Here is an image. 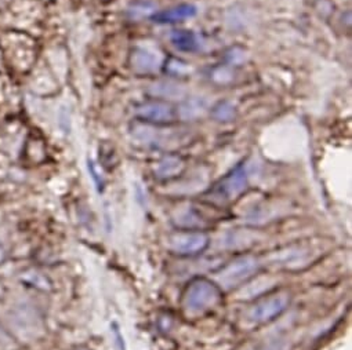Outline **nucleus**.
<instances>
[{
    "instance_id": "f257e3e1",
    "label": "nucleus",
    "mask_w": 352,
    "mask_h": 350,
    "mask_svg": "<svg viewBox=\"0 0 352 350\" xmlns=\"http://www.w3.org/2000/svg\"><path fill=\"white\" fill-rule=\"evenodd\" d=\"M223 301L220 285L208 279H195L183 295V306L190 313H202L216 307Z\"/></svg>"
},
{
    "instance_id": "f03ea898",
    "label": "nucleus",
    "mask_w": 352,
    "mask_h": 350,
    "mask_svg": "<svg viewBox=\"0 0 352 350\" xmlns=\"http://www.w3.org/2000/svg\"><path fill=\"white\" fill-rule=\"evenodd\" d=\"M249 187V175L245 164L236 165L224 178H221L210 191L206 192L205 199L210 203L224 206L236 200Z\"/></svg>"
},
{
    "instance_id": "7ed1b4c3",
    "label": "nucleus",
    "mask_w": 352,
    "mask_h": 350,
    "mask_svg": "<svg viewBox=\"0 0 352 350\" xmlns=\"http://www.w3.org/2000/svg\"><path fill=\"white\" fill-rule=\"evenodd\" d=\"M8 320L14 335L21 340H35L45 329L42 317L28 303H19L13 306L8 313Z\"/></svg>"
},
{
    "instance_id": "20e7f679",
    "label": "nucleus",
    "mask_w": 352,
    "mask_h": 350,
    "mask_svg": "<svg viewBox=\"0 0 352 350\" xmlns=\"http://www.w3.org/2000/svg\"><path fill=\"white\" fill-rule=\"evenodd\" d=\"M260 270V262L257 258L246 255L234 259L226 265L219 273L217 280L224 288H234L249 281Z\"/></svg>"
},
{
    "instance_id": "39448f33",
    "label": "nucleus",
    "mask_w": 352,
    "mask_h": 350,
    "mask_svg": "<svg viewBox=\"0 0 352 350\" xmlns=\"http://www.w3.org/2000/svg\"><path fill=\"white\" fill-rule=\"evenodd\" d=\"M209 236L201 231H182L168 237L170 251L182 257L198 255L209 247Z\"/></svg>"
},
{
    "instance_id": "423d86ee",
    "label": "nucleus",
    "mask_w": 352,
    "mask_h": 350,
    "mask_svg": "<svg viewBox=\"0 0 352 350\" xmlns=\"http://www.w3.org/2000/svg\"><path fill=\"white\" fill-rule=\"evenodd\" d=\"M290 296L287 294H276L268 298H263L249 307L246 317L256 324H265L279 317L289 306Z\"/></svg>"
},
{
    "instance_id": "0eeeda50",
    "label": "nucleus",
    "mask_w": 352,
    "mask_h": 350,
    "mask_svg": "<svg viewBox=\"0 0 352 350\" xmlns=\"http://www.w3.org/2000/svg\"><path fill=\"white\" fill-rule=\"evenodd\" d=\"M135 116L145 123L152 124H170L177 119V109L170 102L162 100H152L142 102L134 109Z\"/></svg>"
},
{
    "instance_id": "6e6552de",
    "label": "nucleus",
    "mask_w": 352,
    "mask_h": 350,
    "mask_svg": "<svg viewBox=\"0 0 352 350\" xmlns=\"http://www.w3.org/2000/svg\"><path fill=\"white\" fill-rule=\"evenodd\" d=\"M130 62L138 73H153L162 67L163 57L151 46H137L131 53Z\"/></svg>"
},
{
    "instance_id": "1a4fd4ad",
    "label": "nucleus",
    "mask_w": 352,
    "mask_h": 350,
    "mask_svg": "<svg viewBox=\"0 0 352 350\" xmlns=\"http://www.w3.org/2000/svg\"><path fill=\"white\" fill-rule=\"evenodd\" d=\"M197 13H198L197 6L191 3H183L167 10L156 12L151 19L153 23H157V24H174V23H182L186 20L194 19Z\"/></svg>"
},
{
    "instance_id": "9d476101",
    "label": "nucleus",
    "mask_w": 352,
    "mask_h": 350,
    "mask_svg": "<svg viewBox=\"0 0 352 350\" xmlns=\"http://www.w3.org/2000/svg\"><path fill=\"white\" fill-rule=\"evenodd\" d=\"M184 170H186V161L182 156L168 154L157 163L155 168V175L157 180L167 181V180L177 178L179 175L184 172Z\"/></svg>"
},
{
    "instance_id": "9b49d317",
    "label": "nucleus",
    "mask_w": 352,
    "mask_h": 350,
    "mask_svg": "<svg viewBox=\"0 0 352 350\" xmlns=\"http://www.w3.org/2000/svg\"><path fill=\"white\" fill-rule=\"evenodd\" d=\"M149 94L162 101L164 100H182L186 97V90L173 82H157L149 87Z\"/></svg>"
},
{
    "instance_id": "f8f14e48",
    "label": "nucleus",
    "mask_w": 352,
    "mask_h": 350,
    "mask_svg": "<svg viewBox=\"0 0 352 350\" xmlns=\"http://www.w3.org/2000/svg\"><path fill=\"white\" fill-rule=\"evenodd\" d=\"M170 40L175 49L186 53H194L201 49V42L192 31H173Z\"/></svg>"
},
{
    "instance_id": "ddd939ff",
    "label": "nucleus",
    "mask_w": 352,
    "mask_h": 350,
    "mask_svg": "<svg viewBox=\"0 0 352 350\" xmlns=\"http://www.w3.org/2000/svg\"><path fill=\"white\" fill-rule=\"evenodd\" d=\"M208 109V101L201 97L188 98L177 109V117L182 120H195L201 117Z\"/></svg>"
},
{
    "instance_id": "4468645a",
    "label": "nucleus",
    "mask_w": 352,
    "mask_h": 350,
    "mask_svg": "<svg viewBox=\"0 0 352 350\" xmlns=\"http://www.w3.org/2000/svg\"><path fill=\"white\" fill-rule=\"evenodd\" d=\"M157 10V3L153 0H137L127 8V16L131 20L152 17Z\"/></svg>"
},
{
    "instance_id": "2eb2a0df",
    "label": "nucleus",
    "mask_w": 352,
    "mask_h": 350,
    "mask_svg": "<svg viewBox=\"0 0 352 350\" xmlns=\"http://www.w3.org/2000/svg\"><path fill=\"white\" fill-rule=\"evenodd\" d=\"M210 113L214 120L227 123L236 117V108L231 101H220L212 108Z\"/></svg>"
},
{
    "instance_id": "dca6fc26",
    "label": "nucleus",
    "mask_w": 352,
    "mask_h": 350,
    "mask_svg": "<svg viewBox=\"0 0 352 350\" xmlns=\"http://www.w3.org/2000/svg\"><path fill=\"white\" fill-rule=\"evenodd\" d=\"M177 225L180 228H184L186 231H194L197 228H202L204 226V220L201 218V215L191 210V209H187L186 211H183L179 217H177Z\"/></svg>"
},
{
    "instance_id": "f3484780",
    "label": "nucleus",
    "mask_w": 352,
    "mask_h": 350,
    "mask_svg": "<svg viewBox=\"0 0 352 350\" xmlns=\"http://www.w3.org/2000/svg\"><path fill=\"white\" fill-rule=\"evenodd\" d=\"M164 71L171 76H187L191 72V67L179 58H168L164 65Z\"/></svg>"
},
{
    "instance_id": "a211bd4d",
    "label": "nucleus",
    "mask_w": 352,
    "mask_h": 350,
    "mask_svg": "<svg viewBox=\"0 0 352 350\" xmlns=\"http://www.w3.org/2000/svg\"><path fill=\"white\" fill-rule=\"evenodd\" d=\"M23 280H25L27 283L32 284L34 287H39V288H42V290L49 288V283H47V280H46L42 275H39V273H36V272L25 273V275L23 276Z\"/></svg>"
},
{
    "instance_id": "6ab92c4d",
    "label": "nucleus",
    "mask_w": 352,
    "mask_h": 350,
    "mask_svg": "<svg viewBox=\"0 0 352 350\" xmlns=\"http://www.w3.org/2000/svg\"><path fill=\"white\" fill-rule=\"evenodd\" d=\"M232 72L228 67H220L213 72V80L219 84H226L232 80Z\"/></svg>"
},
{
    "instance_id": "aec40b11",
    "label": "nucleus",
    "mask_w": 352,
    "mask_h": 350,
    "mask_svg": "<svg viewBox=\"0 0 352 350\" xmlns=\"http://www.w3.org/2000/svg\"><path fill=\"white\" fill-rule=\"evenodd\" d=\"M243 60H245V51L241 50V49H238V47L232 49V50L227 54V61H228L230 64L238 65V64H242Z\"/></svg>"
},
{
    "instance_id": "412c9836",
    "label": "nucleus",
    "mask_w": 352,
    "mask_h": 350,
    "mask_svg": "<svg viewBox=\"0 0 352 350\" xmlns=\"http://www.w3.org/2000/svg\"><path fill=\"white\" fill-rule=\"evenodd\" d=\"M13 346L12 335L0 324V349H9Z\"/></svg>"
},
{
    "instance_id": "4be33fe9",
    "label": "nucleus",
    "mask_w": 352,
    "mask_h": 350,
    "mask_svg": "<svg viewBox=\"0 0 352 350\" xmlns=\"http://www.w3.org/2000/svg\"><path fill=\"white\" fill-rule=\"evenodd\" d=\"M5 257H6V253H5V248L0 246V262L5 261Z\"/></svg>"
},
{
    "instance_id": "5701e85b",
    "label": "nucleus",
    "mask_w": 352,
    "mask_h": 350,
    "mask_svg": "<svg viewBox=\"0 0 352 350\" xmlns=\"http://www.w3.org/2000/svg\"><path fill=\"white\" fill-rule=\"evenodd\" d=\"M0 292H2V287H0Z\"/></svg>"
}]
</instances>
